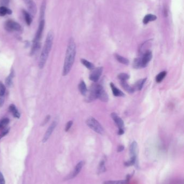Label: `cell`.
<instances>
[{"instance_id": "1", "label": "cell", "mask_w": 184, "mask_h": 184, "mask_svg": "<svg viewBox=\"0 0 184 184\" xmlns=\"http://www.w3.org/2000/svg\"><path fill=\"white\" fill-rule=\"evenodd\" d=\"M76 54V45L73 38H71L67 46L65 58L64 60L63 76H66L70 73L73 66Z\"/></svg>"}, {"instance_id": "2", "label": "cell", "mask_w": 184, "mask_h": 184, "mask_svg": "<svg viewBox=\"0 0 184 184\" xmlns=\"http://www.w3.org/2000/svg\"><path fill=\"white\" fill-rule=\"evenodd\" d=\"M54 40L53 33L50 31L48 34L46 40L45 41V45L42 51L40 57L38 66L40 68L42 69L45 66L46 61L48 59V56L51 51Z\"/></svg>"}, {"instance_id": "3", "label": "cell", "mask_w": 184, "mask_h": 184, "mask_svg": "<svg viewBox=\"0 0 184 184\" xmlns=\"http://www.w3.org/2000/svg\"><path fill=\"white\" fill-rule=\"evenodd\" d=\"M86 124L88 127L99 134L103 135L104 133V129L98 121L93 117H90L86 121Z\"/></svg>"}, {"instance_id": "4", "label": "cell", "mask_w": 184, "mask_h": 184, "mask_svg": "<svg viewBox=\"0 0 184 184\" xmlns=\"http://www.w3.org/2000/svg\"><path fill=\"white\" fill-rule=\"evenodd\" d=\"M97 83H93L90 87L89 89V93L88 92L85 98V101L87 102L95 101L97 99Z\"/></svg>"}, {"instance_id": "5", "label": "cell", "mask_w": 184, "mask_h": 184, "mask_svg": "<svg viewBox=\"0 0 184 184\" xmlns=\"http://www.w3.org/2000/svg\"><path fill=\"white\" fill-rule=\"evenodd\" d=\"M91 72L90 74L89 79L94 83H96L98 81L99 78L102 76L103 72V67H98L97 68H94L91 70Z\"/></svg>"}, {"instance_id": "6", "label": "cell", "mask_w": 184, "mask_h": 184, "mask_svg": "<svg viewBox=\"0 0 184 184\" xmlns=\"http://www.w3.org/2000/svg\"><path fill=\"white\" fill-rule=\"evenodd\" d=\"M5 28L8 31H19L21 30V26L15 21L9 20L5 23Z\"/></svg>"}, {"instance_id": "7", "label": "cell", "mask_w": 184, "mask_h": 184, "mask_svg": "<svg viewBox=\"0 0 184 184\" xmlns=\"http://www.w3.org/2000/svg\"><path fill=\"white\" fill-rule=\"evenodd\" d=\"M97 98H98L101 101L106 102L109 101V96L103 86L98 84L97 88Z\"/></svg>"}, {"instance_id": "8", "label": "cell", "mask_w": 184, "mask_h": 184, "mask_svg": "<svg viewBox=\"0 0 184 184\" xmlns=\"http://www.w3.org/2000/svg\"><path fill=\"white\" fill-rule=\"evenodd\" d=\"M45 19H42L40 21L39 24L38 29L35 36V38L33 41V43H41L40 41L41 39L42 36L43 32V30L45 28Z\"/></svg>"}, {"instance_id": "9", "label": "cell", "mask_w": 184, "mask_h": 184, "mask_svg": "<svg viewBox=\"0 0 184 184\" xmlns=\"http://www.w3.org/2000/svg\"><path fill=\"white\" fill-rule=\"evenodd\" d=\"M141 61L143 65V68L147 66L150 61H151L152 58V53L150 50L146 51L142 55H141Z\"/></svg>"}, {"instance_id": "10", "label": "cell", "mask_w": 184, "mask_h": 184, "mask_svg": "<svg viewBox=\"0 0 184 184\" xmlns=\"http://www.w3.org/2000/svg\"><path fill=\"white\" fill-rule=\"evenodd\" d=\"M84 164H85V162L84 161H80L79 163H78L76 165L73 172L69 176H68L67 179H73V178L76 177L77 175L79 174L80 171L82 170L83 167L84 166Z\"/></svg>"}, {"instance_id": "11", "label": "cell", "mask_w": 184, "mask_h": 184, "mask_svg": "<svg viewBox=\"0 0 184 184\" xmlns=\"http://www.w3.org/2000/svg\"><path fill=\"white\" fill-rule=\"evenodd\" d=\"M130 158L136 159H138V144L136 141H133L131 144L129 149Z\"/></svg>"}, {"instance_id": "12", "label": "cell", "mask_w": 184, "mask_h": 184, "mask_svg": "<svg viewBox=\"0 0 184 184\" xmlns=\"http://www.w3.org/2000/svg\"><path fill=\"white\" fill-rule=\"evenodd\" d=\"M23 1L26 3V6L28 7L29 13L32 16L35 15L37 13V7L33 0H23Z\"/></svg>"}, {"instance_id": "13", "label": "cell", "mask_w": 184, "mask_h": 184, "mask_svg": "<svg viewBox=\"0 0 184 184\" xmlns=\"http://www.w3.org/2000/svg\"><path fill=\"white\" fill-rule=\"evenodd\" d=\"M57 126V123L56 122L54 121L52 123L50 124V126H49V127L48 128V129L47 130V131L45 132V136L43 137V143H45L48 140L49 138H50V137L52 133H53L54 130H55V128Z\"/></svg>"}, {"instance_id": "14", "label": "cell", "mask_w": 184, "mask_h": 184, "mask_svg": "<svg viewBox=\"0 0 184 184\" xmlns=\"http://www.w3.org/2000/svg\"><path fill=\"white\" fill-rule=\"evenodd\" d=\"M111 116L112 120L114 121V123L116 124L118 129H123L124 127V123L123 120L115 113H112Z\"/></svg>"}, {"instance_id": "15", "label": "cell", "mask_w": 184, "mask_h": 184, "mask_svg": "<svg viewBox=\"0 0 184 184\" xmlns=\"http://www.w3.org/2000/svg\"><path fill=\"white\" fill-rule=\"evenodd\" d=\"M6 88L3 83L0 81V107L3 106L4 102V95Z\"/></svg>"}, {"instance_id": "16", "label": "cell", "mask_w": 184, "mask_h": 184, "mask_svg": "<svg viewBox=\"0 0 184 184\" xmlns=\"http://www.w3.org/2000/svg\"><path fill=\"white\" fill-rule=\"evenodd\" d=\"M131 175H127L126 179L125 180H109L105 181L103 184H127L130 181Z\"/></svg>"}, {"instance_id": "17", "label": "cell", "mask_w": 184, "mask_h": 184, "mask_svg": "<svg viewBox=\"0 0 184 184\" xmlns=\"http://www.w3.org/2000/svg\"><path fill=\"white\" fill-rule=\"evenodd\" d=\"M110 87H111V89H112V93L114 95V96H116V97H123L125 96V94H124V93L121 91L120 89L117 88L116 86H114V84L112 83H110Z\"/></svg>"}, {"instance_id": "18", "label": "cell", "mask_w": 184, "mask_h": 184, "mask_svg": "<svg viewBox=\"0 0 184 184\" xmlns=\"http://www.w3.org/2000/svg\"><path fill=\"white\" fill-rule=\"evenodd\" d=\"M120 83H121V85L122 87V88L127 93L131 94L134 93L135 91L133 87L129 85L126 81H120Z\"/></svg>"}, {"instance_id": "19", "label": "cell", "mask_w": 184, "mask_h": 184, "mask_svg": "<svg viewBox=\"0 0 184 184\" xmlns=\"http://www.w3.org/2000/svg\"><path fill=\"white\" fill-rule=\"evenodd\" d=\"M146 80H147V78H144V79L138 80L133 87L134 91H141L146 81Z\"/></svg>"}, {"instance_id": "20", "label": "cell", "mask_w": 184, "mask_h": 184, "mask_svg": "<svg viewBox=\"0 0 184 184\" xmlns=\"http://www.w3.org/2000/svg\"><path fill=\"white\" fill-rule=\"evenodd\" d=\"M9 110L10 112L12 114L13 116L16 118H19L21 117V114L19 113V111H18L17 108H16V106L13 104H12L9 107Z\"/></svg>"}, {"instance_id": "21", "label": "cell", "mask_w": 184, "mask_h": 184, "mask_svg": "<svg viewBox=\"0 0 184 184\" xmlns=\"http://www.w3.org/2000/svg\"><path fill=\"white\" fill-rule=\"evenodd\" d=\"M78 89L82 95L83 96H86V95L87 93L88 92V90L87 88L86 83L83 80H82L79 83V85H78Z\"/></svg>"}, {"instance_id": "22", "label": "cell", "mask_w": 184, "mask_h": 184, "mask_svg": "<svg viewBox=\"0 0 184 184\" xmlns=\"http://www.w3.org/2000/svg\"><path fill=\"white\" fill-rule=\"evenodd\" d=\"M114 57L116 59V60L120 63L124 64L125 65H128L129 64V62H130L129 60L127 59V58L121 56V55L116 53L114 54Z\"/></svg>"}, {"instance_id": "23", "label": "cell", "mask_w": 184, "mask_h": 184, "mask_svg": "<svg viewBox=\"0 0 184 184\" xmlns=\"http://www.w3.org/2000/svg\"><path fill=\"white\" fill-rule=\"evenodd\" d=\"M14 76V71L12 70L9 75L7 77L5 81V83L6 87H10L13 85V79Z\"/></svg>"}, {"instance_id": "24", "label": "cell", "mask_w": 184, "mask_h": 184, "mask_svg": "<svg viewBox=\"0 0 184 184\" xmlns=\"http://www.w3.org/2000/svg\"><path fill=\"white\" fill-rule=\"evenodd\" d=\"M133 67L135 69H141L143 68V65L141 61V58H136L134 59L133 63Z\"/></svg>"}, {"instance_id": "25", "label": "cell", "mask_w": 184, "mask_h": 184, "mask_svg": "<svg viewBox=\"0 0 184 184\" xmlns=\"http://www.w3.org/2000/svg\"><path fill=\"white\" fill-rule=\"evenodd\" d=\"M23 14L24 17V19L27 25L30 26L32 24V19L30 13H28L25 10H23Z\"/></svg>"}, {"instance_id": "26", "label": "cell", "mask_w": 184, "mask_h": 184, "mask_svg": "<svg viewBox=\"0 0 184 184\" xmlns=\"http://www.w3.org/2000/svg\"><path fill=\"white\" fill-rule=\"evenodd\" d=\"M157 19V16L152 14H148L144 17L143 19V23L144 24H146L150 22L154 21Z\"/></svg>"}, {"instance_id": "27", "label": "cell", "mask_w": 184, "mask_h": 184, "mask_svg": "<svg viewBox=\"0 0 184 184\" xmlns=\"http://www.w3.org/2000/svg\"><path fill=\"white\" fill-rule=\"evenodd\" d=\"M12 14V10L7 8L6 6H0V16H5L6 14L11 15Z\"/></svg>"}, {"instance_id": "28", "label": "cell", "mask_w": 184, "mask_h": 184, "mask_svg": "<svg viewBox=\"0 0 184 184\" xmlns=\"http://www.w3.org/2000/svg\"><path fill=\"white\" fill-rule=\"evenodd\" d=\"M80 62L84 66L86 67L89 70H92L95 68V65L93 63L86 60L85 59H81Z\"/></svg>"}, {"instance_id": "29", "label": "cell", "mask_w": 184, "mask_h": 184, "mask_svg": "<svg viewBox=\"0 0 184 184\" xmlns=\"http://www.w3.org/2000/svg\"><path fill=\"white\" fill-rule=\"evenodd\" d=\"M46 1L43 0L42 3L41 9H40V19H43V18L45 17V12L46 9Z\"/></svg>"}, {"instance_id": "30", "label": "cell", "mask_w": 184, "mask_h": 184, "mask_svg": "<svg viewBox=\"0 0 184 184\" xmlns=\"http://www.w3.org/2000/svg\"><path fill=\"white\" fill-rule=\"evenodd\" d=\"M166 74H167V72L166 71H162V72H161L160 73H159L156 77V82L157 83H161L162 81V80L165 78Z\"/></svg>"}, {"instance_id": "31", "label": "cell", "mask_w": 184, "mask_h": 184, "mask_svg": "<svg viewBox=\"0 0 184 184\" xmlns=\"http://www.w3.org/2000/svg\"><path fill=\"white\" fill-rule=\"evenodd\" d=\"M10 120L8 118H3L0 120V129H3L9 123Z\"/></svg>"}, {"instance_id": "32", "label": "cell", "mask_w": 184, "mask_h": 184, "mask_svg": "<svg viewBox=\"0 0 184 184\" xmlns=\"http://www.w3.org/2000/svg\"><path fill=\"white\" fill-rule=\"evenodd\" d=\"M118 78L120 80V81H127V80L129 79L130 76L126 73H120L118 75Z\"/></svg>"}, {"instance_id": "33", "label": "cell", "mask_w": 184, "mask_h": 184, "mask_svg": "<svg viewBox=\"0 0 184 184\" xmlns=\"http://www.w3.org/2000/svg\"><path fill=\"white\" fill-rule=\"evenodd\" d=\"M105 162L104 160H102V162L100 163V164L99 166V171L100 172L105 171Z\"/></svg>"}, {"instance_id": "34", "label": "cell", "mask_w": 184, "mask_h": 184, "mask_svg": "<svg viewBox=\"0 0 184 184\" xmlns=\"http://www.w3.org/2000/svg\"><path fill=\"white\" fill-rule=\"evenodd\" d=\"M73 124V121H69V122H68V123L66 124V126H65V131L67 132L70 130V129L72 127Z\"/></svg>"}, {"instance_id": "35", "label": "cell", "mask_w": 184, "mask_h": 184, "mask_svg": "<svg viewBox=\"0 0 184 184\" xmlns=\"http://www.w3.org/2000/svg\"><path fill=\"white\" fill-rule=\"evenodd\" d=\"M9 130L10 129H6V130H3V131L2 132V133L0 134V140H1L3 137L6 136V135L9 133Z\"/></svg>"}, {"instance_id": "36", "label": "cell", "mask_w": 184, "mask_h": 184, "mask_svg": "<svg viewBox=\"0 0 184 184\" xmlns=\"http://www.w3.org/2000/svg\"><path fill=\"white\" fill-rule=\"evenodd\" d=\"M9 0H0V4L2 5V6H7L9 3Z\"/></svg>"}, {"instance_id": "37", "label": "cell", "mask_w": 184, "mask_h": 184, "mask_svg": "<svg viewBox=\"0 0 184 184\" xmlns=\"http://www.w3.org/2000/svg\"><path fill=\"white\" fill-rule=\"evenodd\" d=\"M5 180L2 173L0 172V184H5Z\"/></svg>"}, {"instance_id": "38", "label": "cell", "mask_w": 184, "mask_h": 184, "mask_svg": "<svg viewBox=\"0 0 184 184\" xmlns=\"http://www.w3.org/2000/svg\"><path fill=\"white\" fill-rule=\"evenodd\" d=\"M50 116L47 115L46 118H45V121L43 122V125H45L47 122H48V121L50 120Z\"/></svg>"}, {"instance_id": "39", "label": "cell", "mask_w": 184, "mask_h": 184, "mask_svg": "<svg viewBox=\"0 0 184 184\" xmlns=\"http://www.w3.org/2000/svg\"><path fill=\"white\" fill-rule=\"evenodd\" d=\"M124 150V146L122 145H119L117 148L118 153H121V151H123Z\"/></svg>"}, {"instance_id": "40", "label": "cell", "mask_w": 184, "mask_h": 184, "mask_svg": "<svg viewBox=\"0 0 184 184\" xmlns=\"http://www.w3.org/2000/svg\"><path fill=\"white\" fill-rule=\"evenodd\" d=\"M124 133V130L123 129H118V134L119 135H122Z\"/></svg>"}]
</instances>
